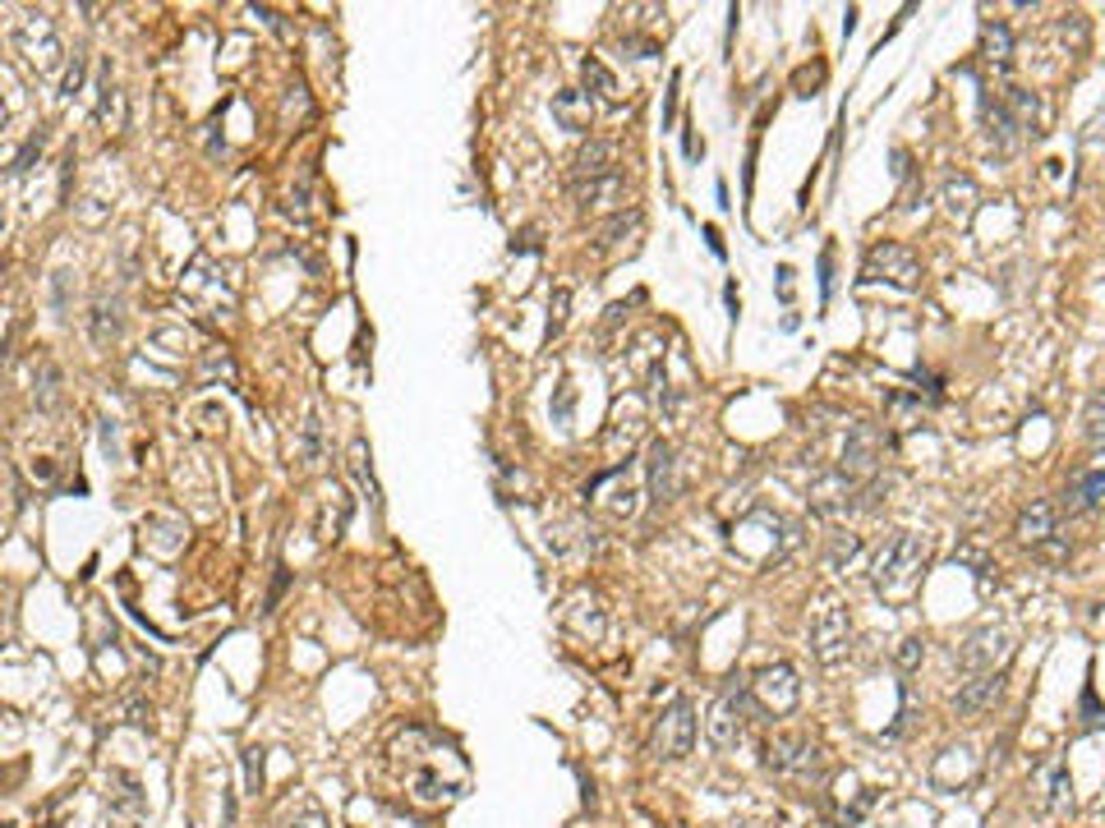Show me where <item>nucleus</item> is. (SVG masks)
Masks as SVG:
<instances>
[{"instance_id": "44", "label": "nucleus", "mask_w": 1105, "mask_h": 828, "mask_svg": "<svg viewBox=\"0 0 1105 828\" xmlns=\"http://www.w3.org/2000/svg\"><path fill=\"white\" fill-rule=\"evenodd\" d=\"M286 580H291V571H286V566H276V580H272V594H267L263 612H272L276 603H282V594H286Z\"/></svg>"}, {"instance_id": "20", "label": "nucleus", "mask_w": 1105, "mask_h": 828, "mask_svg": "<svg viewBox=\"0 0 1105 828\" xmlns=\"http://www.w3.org/2000/svg\"><path fill=\"white\" fill-rule=\"evenodd\" d=\"M1055 534H1060V507H1055V502H1032V507L1018 515V539H1023L1027 548L1051 543Z\"/></svg>"}, {"instance_id": "28", "label": "nucleus", "mask_w": 1105, "mask_h": 828, "mask_svg": "<svg viewBox=\"0 0 1105 828\" xmlns=\"http://www.w3.org/2000/svg\"><path fill=\"white\" fill-rule=\"evenodd\" d=\"M346 520H351V498L342 493V488H332L323 511H318V539L336 543V539H342V530H346Z\"/></svg>"}, {"instance_id": "18", "label": "nucleus", "mask_w": 1105, "mask_h": 828, "mask_svg": "<svg viewBox=\"0 0 1105 828\" xmlns=\"http://www.w3.org/2000/svg\"><path fill=\"white\" fill-rule=\"evenodd\" d=\"M327 456H332V447H327V433H323V419H318V410H310L304 423H300V433H295V460H300L304 474H318Z\"/></svg>"}, {"instance_id": "46", "label": "nucleus", "mask_w": 1105, "mask_h": 828, "mask_svg": "<svg viewBox=\"0 0 1105 828\" xmlns=\"http://www.w3.org/2000/svg\"><path fill=\"white\" fill-rule=\"evenodd\" d=\"M102 447H107V456H111V460L120 456V442H115V423H111V419H102Z\"/></svg>"}, {"instance_id": "35", "label": "nucleus", "mask_w": 1105, "mask_h": 828, "mask_svg": "<svg viewBox=\"0 0 1105 828\" xmlns=\"http://www.w3.org/2000/svg\"><path fill=\"white\" fill-rule=\"evenodd\" d=\"M636 226H640V212H636V207H631V212H618V217L604 226V235L595 239V249H612V244H618L627 231H636Z\"/></svg>"}, {"instance_id": "5", "label": "nucleus", "mask_w": 1105, "mask_h": 828, "mask_svg": "<svg viewBox=\"0 0 1105 828\" xmlns=\"http://www.w3.org/2000/svg\"><path fill=\"white\" fill-rule=\"evenodd\" d=\"M1013 658V635L1004 626H976L959 640L954 663L963 677H976V672H1004V663Z\"/></svg>"}, {"instance_id": "30", "label": "nucleus", "mask_w": 1105, "mask_h": 828, "mask_svg": "<svg viewBox=\"0 0 1105 828\" xmlns=\"http://www.w3.org/2000/svg\"><path fill=\"white\" fill-rule=\"evenodd\" d=\"M899 488V479L894 474H871L866 483H856V502H852V515H871V511H880L884 502H889V493Z\"/></svg>"}, {"instance_id": "45", "label": "nucleus", "mask_w": 1105, "mask_h": 828, "mask_svg": "<svg viewBox=\"0 0 1105 828\" xmlns=\"http://www.w3.org/2000/svg\"><path fill=\"white\" fill-rule=\"evenodd\" d=\"M254 14H258V19L267 23V28H272V33H282V38H291V28L282 23V14H276V10H258V6H254Z\"/></svg>"}, {"instance_id": "29", "label": "nucleus", "mask_w": 1105, "mask_h": 828, "mask_svg": "<svg viewBox=\"0 0 1105 828\" xmlns=\"http://www.w3.org/2000/svg\"><path fill=\"white\" fill-rule=\"evenodd\" d=\"M944 212L954 222H972V212H976V184L967 175H949L944 180Z\"/></svg>"}, {"instance_id": "17", "label": "nucleus", "mask_w": 1105, "mask_h": 828, "mask_svg": "<svg viewBox=\"0 0 1105 828\" xmlns=\"http://www.w3.org/2000/svg\"><path fill=\"white\" fill-rule=\"evenodd\" d=\"M604 175H618V143H608V139L580 143L576 157H571V184L604 180Z\"/></svg>"}, {"instance_id": "34", "label": "nucleus", "mask_w": 1105, "mask_h": 828, "mask_svg": "<svg viewBox=\"0 0 1105 828\" xmlns=\"http://www.w3.org/2000/svg\"><path fill=\"white\" fill-rule=\"evenodd\" d=\"M1083 438L1087 442H1105V387L1087 401V410H1083Z\"/></svg>"}, {"instance_id": "32", "label": "nucleus", "mask_w": 1105, "mask_h": 828, "mask_svg": "<svg viewBox=\"0 0 1105 828\" xmlns=\"http://www.w3.org/2000/svg\"><path fill=\"white\" fill-rule=\"evenodd\" d=\"M42 147H47V130L38 125L33 134H28V143L10 157V180H23L28 171H33V162H42Z\"/></svg>"}, {"instance_id": "2", "label": "nucleus", "mask_w": 1105, "mask_h": 828, "mask_svg": "<svg viewBox=\"0 0 1105 828\" xmlns=\"http://www.w3.org/2000/svg\"><path fill=\"white\" fill-rule=\"evenodd\" d=\"M764 769L774 778H792V783H820L824 778V750L807 732H779L764 742Z\"/></svg>"}, {"instance_id": "37", "label": "nucleus", "mask_w": 1105, "mask_h": 828, "mask_svg": "<svg viewBox=\"0 0 1105 828\" xmlns=\"http://www.w3.org/2000/svg\"><path fill=\"white\" fill-rule=\"evenodd\" d=\"M567 304H571V290L558 286V290H552V299H548V336L562 331V323H567Z\"/></svg>"}, {"instance_id": "23", "label": "nucleus", "mask_w": 1105, "mask_h": 828, "mask_svg": "<svg viewBox=\"0 0 1105 828\" xmlns=\"http://www.w3.org/2000/svg\"><path fill=\"white\" fill-rule=\"evenodd\" d=\"M107 801H111V815L115 819H139L143 815V787L134 774H111L107 778Z\"/></svg>"}, {"instance_id": "36", "label": "nucleus", "mask_w": 1105, "mask_h": 828, "mask_svg": "<svg viewBox=\"0 0 1105 828\" xmlns=\"http://www.w3.org/2000/svg\"><path fill=\"white\" fill-rule=\"evenodd\" d=\"M622 479H627V470L618 466V488H612V498H604V507H608L612 515H631V511H636V488L622 483Z\"/></svg>"}, {"instance_id": "9", "label": "nucleus", "mask_w": 1105, "mask_h": 828, "mask_svg": "<svg viewBox=\"0 0 1105 828\" xmlns=\"http://www.w3.org/2000/svg\"><path fill=\"white\" fill-rule=\"evenodd\" d=\"M862 282H894V286L912 290V286L921 282V263H916V254L908 249V244L884 239V244H875V249L866 254Z\"/></svg>"}, {"instance_id": "6", "label": "nucleus", "mask_w": 1105, "mask_h": 828, "mask_svg": "<svg viewBox=\"0 0 1105 828\" xmlns=\"http://www.w3.org/2000/svg\"><path fill=\"white\" fill-rule=\"evenodd\" d=\"M884 451H889V438H884L880 423H852L848 438H843V460H839V470H843L848 479H856V483H866L871 474L884 470Z\"/></svg>"}, {"instance_id": "26", "label": "nucleus", "mask_w": 1105, "mask_h": 828, "mask_svg": "<svg viewBox=\"0 0 1105 828\" xmlns=\"http://www.w3.org/2000/svg\"><path fill=\"white\" fill-rule=\"evenodd\" d=\"M981 55H986V65L1008 70V60H1013V33H1008L1004 19H986V23H981Z\"/></svg>"}, {"instance_id": "16", "label": "nucleus", "mask_w": 1105, "mask_h": 828, "mask_svg": "<svg viewBox=\"0 0 1105 828\" xmlns=\"http://www.w3.org/2000/svg\"><path fill=\"white\" fill-rule=\"evenodd\" d=\"M120 331H125V299H120V290H98V299H92V309H88L92 346L120 341Z\"/></svg>"}, {"instance_id": "38", "label": "nucleus", "mask_w": 1105, "mask_h": 828, "mask_svg": "<svg viewBox=\"0 0 1105 828\" xmlns=\"http://www.w3.org/2000/svg\"><path fill=\"white\" fill-rule=\"evenodd\" d=\"M856 552H862V539H856V534H834V543H829V566L852 562Z\"/></svg>"}, {"instance_id": "8", "label": "nucleus", "mask_w": 1105, "mask_h": 828, "mask_svg": "<svg viewBox=\"0 0 1105 828\" xmlns=\"http://www.w3.org/2000/svg\"><path fill=\"white\" fill-rule=\"evenodd\" d=\"M650 750L659 759H687L696 750V709H691V699H672L668 709L659 714Z\"/></svg>"}, {"instance_id": "13", "label": "nucleus", "mask_w": 1105, "mask_h": 828, "mask_svg": "<svg viewBox=\"0 0 1105 828\" xmlns=\"http://www.w3.org/2000/svg\"><path fill=\"white\" fill-rule=\"evenodd\" d=\"M180 290H184V295H207L212 309H231V304H235L231 282H226V267H217L207 254H199V258L190 263V272H184Z\"/></svg>"}, {"instance_id": "39", "label": "nucleus", "mask_w": 1105, "mask_h": 828, "mask_svg": "<svg viewBox=\"0 0 1105 828\" xmlns=\"http://www.w3.org/2000/svg\"><path fill=\"white\" fill-rule=\"evenodd\" d=\"M83 74H88V55H83V51H74V60H70L65 79H60V98H74V92L83 88Z\"/></svg>"}, {"instance_id": "47", "label": "nucleus", "mask_w": 1105, "mask_h": 828, "mask_svg": "<svg viewBox=\"0 0 1105 828\" xmlns=\"http://www.w3.org/2000/svg\"><path fill=\"white\" fill-rule=\"evenodd\" d=\"M1083 714H1087V718H1083L1087 727H1096V723H1101V709H1096V695H1092V691L1083 695Z\"/></svg>"}, {"instance_id": "1", "label": "nucleus", "mask_w": 1105, "mask_h": 828, "mask_svg": "<svg viewBox=\"0 0 1105 828\" xmlns=\"http://www.w3.org/2000/svg\"><path fill=\"white\" fill-rule=\"evenodd\" d=\"M926 562H931V543L921 539V534H912V530L889 534L880 543V552H875V562H871L875 594H884V599L912 594V585L921 580V571H926Z\"/></svg>"}, {"instance_id": "48", "label": "nucleus", "mask_w": 1105, "mask_h": 828, "mask_svg": "<svg viewBox=\"0 0 1105 828\" xmlns=\"http://www.w3.org/2000/svg\"><path fill=\"white\" fill-rule=\"evenodd\" d=\"M111 828H139V819H115L111 815Z\"/></svg>"}, {"instance_id": "4", "label": "nucleus", "mask_w": 1105, "mask_h": 828, "mask_svg": "<svg viewBox=\"0 0 1105 828\" xmlns=\"http://www.w3.org/2000/svg\"><path fill=\"white\" fill-rule=\"evenodd\" d=\"M751 682L742 677H728V686L719 691L710 718H704V736H710L714 750H732L737 742L747 736V714H751Z\"/></svg>"}, {"instance_id": "3", "label": "nucleus", "mask_w": 1105, "mask_h": 828, "mask_svg": "<svg viewBox=\"0 0 1105 828\" xmlns=\"http://www.w3.org/2000/svg\"><path fill=\"white\" fill-rule=\"evenodd\" d=\"M10 47L23 55V65H33L38 74H55V70H60V55H65L51 14H42V10H23V14L14 19V28H10Z\"/></svg>"}, {"instance_id": "11", "label": "nucleus", "mask_w": 1105, "mask_h": 828, "mask_svg": "<svg viewBox=\"0 0 1105 828\" xmlns=\"http://www.w3.org/2000/svg\"><path fill=\"white\" fill-rule=\"evenodd\" d=\"M811 650H815V658L829 663V667L848 658V650H852V617H848V607L829 603L820 617L811 622Z\"/></svg>"}, {"instance_id": "31", "label": "nucleus", "mask_w": 1105, "mask_h": 828, "mask_svg": "<svg viewBox=\"0 0 1105 828\" xmlns=\"http://www.w3.org/2000/svg\"><path fill=\"white\" fill-rule=\"evenodd\" d=\"M346 466H351L355 483L368 493V502H378V483H374V466H368V442H364V438H355V442H351V451H346Z\"/></svg>"}, {"instance_id": "14", "label": "nucleus", "mask_w": 1105, "mask_h": 828, "mask_svg": "<svg viewBox=\"0 0 1105 828\" xmlns=\"http://www.w3.org/2000/svg\"><path fill=\"white\" fill-rule=\"evenodd\" d=\"M1004 672H976V677H963V686L954 691V714L959 718H981L986 709H995V699L1004 695Z\"/></svg>"}, {"instance_id": "40", "label": "nucleus", "mask_w": 1105, "mask_h": 828, "mask_svg": "<svg viewBox=\"0 0 1105 828\" xmlns=\"http://www.w3.org/2000/svg\"><path fill=\"white\" fill-rule=\"evenodd\" d=\"M1068 801H1073V783H1068L1064 769H1055V774H1051V810H1064Z\"/></svg>"}, {"instance_id": "25", "label": "nucleus", "mask_w": 1105, "mask_h": 828, "mask_svg": "<svg viewBox=\"0 0 1105 828\" xmlns=\"http://www.w3.org/2000/svg\"><path fill=\"white\" fill-rule=\"evenodd\" d=\"M1000 102H1004V111L1013 115V125H1018L1023 134H1041V102H1036V92H1027V88H1000Z\"/></svg>"}, {"instance_id": "27", "label": "nucleus", "mask_w": 1105, "mask_h": 828, "mask_svg": "<svg viewBox=\"0 0 1105 828\" xmlns=\"http://www.w3.org/2000/svg\"><path fill=\"white\" fill-rule=\"evenodd\" d=\"M580 79H586V88L595 92L599 102H608V106H618L622 102V88H618V74H612L599 55H586L580 60Z\"/></svg>"}, {"instance_id": "42", "label": "nucleus", "mask_w": 1105, "mask_h": 828, "mask_svg": "<svg viewBox=\"0 0 1105 828\" xmlns=\"http://www.w3.org/2000/svg\"><path fill=\"white\" fill-rule=\"evenodd\" d=\"M921 654H926V644H921L916 635H908V640H903V650H899V663H903V672H912V667L921 663Z\"/></svg>"}, {"instance_id": "12", "label": "nucleus", "mask_w": 1105, "mask_h": 828, "mask_svg": "<svg viewBox=\"0 0 1105 828\" xmlns=\"http://www.w3.org/2000/svg\"><path fill=\"white\" fill-rule=\"evenodd\" d=\"M571 198L586 217H604V212H627V180L618 175H604V180H586V184H571Z\"/></svg>"}, {"instance_id": "41", "label": "nucleus", "mask_w": 1105, "mask_h": 828, "mask_svg": "<svg viewBox=\"0 0 1105 828\" xmlns=\"http://www.w3.org/2000/svg\"><path fill=\"white\" fill-rule=\"evenodd\" d=\"M244 783H250V791H258V783H263V750H244Z\"/></svg>"}, {"instance_id": "15", "label": "nucleus", "mask_w": 1105, "mask_h": 828, "mask_svg": "<svg viewBox=\"0 0 1105 828\" xmlns=\"http://www.w3.org/2000/svg\"><path fill=\"white\" fill-rule=\"evenodd\" d=\"M852 502H856V479H848L843 470L824 474L811 483V511L824 515V520H843L852 515Z\"/></svg>"}, {"instance_id": "7", "label": "nucleus", "mask_w": 1105, "mask_h": 828, "mask_svg": "<svg viewBox=\"0 0 1105 828\" xmlns=\"http://www.w3.org/2000/svg\"><path fill=\"white\" fill-rule=\"evenodd\" d=\"M751 699H756L760 714L783 718L797 709V699H802V682H797V672L788 663H770L751 677Z\"/></svg>"}, {"instance_id": "21", "label": "nucleus", "mask_w": 1105, "mask_h": 828, "mask_svg": "<svg viewBox=\"0 0 1105 828\" xmlns=\"http://www.w3.org/2000/svg\"><path fill=\"white\" fill-rule=\"evenodd\" d=\"M981 115H986V134H991V147L1000 152V157H1008L1013 147H1018V139H1023V130L1013 125V115L1004 111V102L1000 98H981Z\"/></svg>"}, {"instance_id": "22", "label": "nucleus", "mask_w": 1105, "mask_h": 828, "mask_svg": "<svg viewBox=\"0 0 1105 828\" xmlns=\"http://www.w3.org/2000/svg\"><path fill=\"white\" fill-rule=\"evenodd\" d=\"M60 401H65V374H60L55 359H38V368H33V406L42 415H55Z\"/></svg>"}, {"instance_id": "10", "label": "nucleus", "mask_w": 1105, "mask_h": 828, "mask_svg": "<svg viewBox=\"0 0 1105 828\" xmlns=\"http://www.w3.org/2000/svg\"><path fill=\"white\" fill-rule=\"evenodd\" d=\"M645 488H650V502L668 507L672 498L682 493V479H678V447L668 438H655L645 447Z\"/></svg>"}, {"instance_id": "43", "label": "nucleus", "mask_w": 1105, "mask_h": 828, "mask_svg": "<svg viewBox=\"0 0 1105 828\" xmlns=\"http://www.w3.org/2000/svg\"><path fill=\"white\" fill-rule=\"evenodd\" d=\"M282 828H332V824H327V815H323V810H304V815L286 819Z\"/></svg>"}, {"instance_id": "24", "label": "nucleus", "mask_w": 1105, "mask_h": 828, "mask_svg": "<svg viewBox=\"0 0 1105 828\" xmlns=\"http://www.w3.org/2000/svg\"><path fill=\"white\" fill-rule=\"evenodd\" d=\"M98 120H102L107 130H125V120H130L125 88L111 79V70H102V79H98Z\"/></svg>"}, {"instance_id": "19", "label": "nucleus", "mask_w": 1105, "mask_h": 828, "mask_svg": "<svg viewBox=\"0 0 1105 828\" xmlns=\"http://www.w3.org/2000/svg\"><path fill=\"white\" fill-rule=\"evenodd\" d=\"M552 120H558L562 130H571V134H590V125H595L590 92H580V88L558 92V98H552Z\"/></svg>"}, {"instance_id": "33", "label": "nucleus", "mask_w": 1105, "mask_h": 828, "mask_svg": "<svg viewBox=\"0 0 1105 828\" xmlns=\"http://www.w3.org/2000/svg\"><path fill=\"white\" fill-rule=\"evenodd\" d=\"M410 787H415V796H419L424 806H438V801H447V796H452V787H447L438 774H428V769H415V774H410Z\"/></svg>"}]
</instances>
